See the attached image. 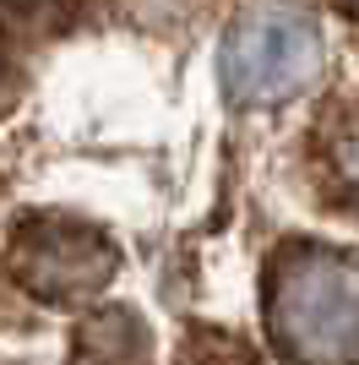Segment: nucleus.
Returning <instances> with one entry per match:
<instances>
[{
  "label": "nucleus",
  "mask_w": 359,
  "mask_h": 365,
  "mask_svg": "<svg viewBox=\"0 0 359 365\" xmlns=\"http://www.w3.org/2000/svg\"><path fill=\"white\" fill-rule=\"evenodd\" d=\"M267 327L288 365H359V257L338 245L278 251Z\"/></svg>",
  "instance_id": "f257e3e1"
},
{
  "label": "nucleus",
  "mask_w": 359,
  "mask_h": 365,
  "mask_svg": "<svg viewBox=\"0 0 359 365\" xmlns=\"http://www.w3.org/2000/svg\"><path fill=\"white\" fill-rule=\"evenodd\" d=\"M224 93L245 109L288 104L321 76V28L294 6H251L218 55Z\"/></svg>",
  "instance_id": "f03ea898"
},
{
  "label": "nucleus",
  "mask_w": 359,
  "mask_h": 365,
  "mask_svg": "<svg viewBox=\"0 0 359 365\" xmlns=\"http://www.w3.org/2000/svg\"><path fill=\"white\" fill-rule=\"evenodd\" d=\"M11 267L33 294H44V300H76V294H93L115 273V251L104 245V235H93L82 224L33 218L16 235Z\"/></svg>",
  "instance_id": "7ed1b4c3"
},
{
  "label": "nucleus",
  "mask_w": 359,
  "mask_h": 365,
  "mask_svg": "<svg viewBox=\"0 0 359 365\" xmlns=\"http://www.w3.org/2000/svg\"><path fill=\"white\" fill-rule=\"evenodd\" d=\"M136 344V322L125 311H109L82 333V365H125Z\"/></svg>",
  "instance_id": "20e7f679"
},
{
  "label": "nucleus",
  "mask_w": 359,
  "mask_h": 365,
  "mask_svg": "<svg viewBox=\"0 0 359 365\" xmlns=\"http://www.w3.org/2000/svg\"><path fill=\"white\" fill-rule=\"evenodd\" d=\"M332 164H338L343 185H354V191H359V115H348V120H343V131H338V142H332Z\"/></svg>",
  "instance_id": "39448f33"
},
{
  "label": "nucleus",
  "mask_w": 359,
  "mask_h": 365,
  "mask_svg": "<svg viewBox=\"0 0 359 365\" xmlns=\"http://www.w3.org/2000/svg\"><path fill=\"white\" fill-rule=\"evenodd\" d=\"M0 109H6V44H0Z\"/></svg>",
  "instance_id": "423d86ee"
},
{
  "label": "nucleus",
  "mask_w": 359,
  "mask_h": 365,
  "mask_svg": "<svg viewBox=\"0 0 359 365\" xmlns=\"http://www.w3.org/2000/svg\"><path fill=\"white\" fill-rule=\"evenodd\" d=\"M343 6H348V11H354V16H359V0H343Z\"/></svg>",
  "instance_id": "0eeeda50"
}]
</instances>
